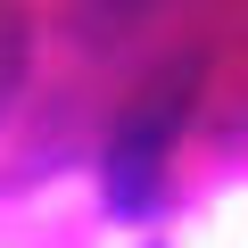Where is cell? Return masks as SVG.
<instances>
[{"label": "cell", "mask_w": 248, "mask_h": 248, "mask_svg": "<svg viewBox=\"0 0 248 248\" xmlns=\"http://www.w3.org/2000/svg\"><path fill=\"white\" fill-rule=\"evenodd\" d=\"M149 182H157V133L124 141V149L108 157V190H116V207H141V199H149Z\"/></svg>", "instance_id": "obj_1"}, {"label": "cell", "mask_w": 248, "mask_h": 248, "mask_svg": "<svg viewBox=\"0 0 248 248\" xmlns=\"http://www.w3.org/2000/svg\"><path fill=\"white\" fill-rule=\"evenodd\" d=\"M99 9H133V0H99Z\"/></svg>", "instance_id": "obj_2"}]
</instances>
